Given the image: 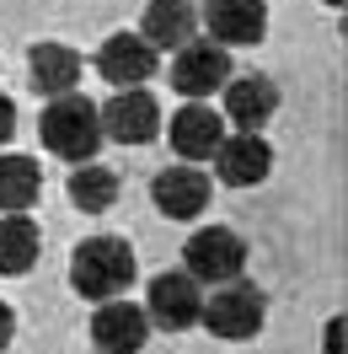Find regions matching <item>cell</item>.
Instances as JSON below:
<instances>
[{
    "label": "cell",
    "instance_id": "2",
    "mask_svg": "<svg viewBox=\"0 0 348 354\" xmlns=\"http://www.w3.org/2000/svg\"><path fill=\"white\" fill-rule=\"evenodd\" d=\"M134 247L124 236H86V242L75 247V258H70V285L81 301H113V295H124L134 285Z\"/></svg>",
    "mask_w": 348,
    "mask_h": 354
},
{
    "label": "cell",
    "instance_id": "22",
    "mask_svg": "<svg viewBox=\"0 0 348 354\" xmlns=\"http://www.w3.org/2000/svg\"><path fill=\"white\" fill-rule=\"evenodd\" d=\"M327 354H343V317L327 322Z\"/></svg>",
    "mask_w": 348,
    "mask_h": 354
},
{
    "label": "cell",
    "instance_id": "15",
    "mask_svg": "<svg viewBox=\"0 0 348 354\" xmlns=\"http://www.w3.org/2000/svg\"><path fill=\"white\" fill-rule=\"evenodd\" d=\"M198 32V6L193 0H151L139 17V38L151 48H182Z\"/></svg>",
    "mask_w": 348,
    "mask_h": 354
},
{
    "label": "cell",
    "instance_id": "9",
    "mask_svg": "<svg viewBox=\"0 0 348 354\" xmlns=\"http://www.w3.org/2000/svg\"><path fill=\"white\" fill-rule=\"evenodd\" d=\"M91 344H97V354H139L145 344H151V317H145V306H134V301H124V295L97 301Z\"/></svg>",
    "mask_w": 348,
    "mask_h": 354
},
{
    "label": "cell",
    "instance_id": "5",
    "mask_svg": "<svg viewBox=\"0 0 348 354\" xmlns=\"http://www.w3.org/2000/svg\"><path fill=\"white\" fill-rule=\"evenodd\" d=\"M172 86L188 102H209L236 70H231V48H220L215 38H188L182 48H172Z\"/></svg>",
    "mask_w": 348,
    "mask_h": 354
},
{
    "label": "cell",
    "instance_id": "19",
    "mask_svg": "<svg viewBox=\"0 0 348 354\" xmlns=\"http://www.w3.org/2000/svg\"><path fill=\"white\" fill-rule=\"evenodd\" d=\"M44 194V172L32 156H0V209L17 215V209H32V199Z\"/></svg>",
    "mask_w": 348,
    "mask_h": 354
},
{
    "label": "cell",
    "instance_id": "12",
    "mask_svg": "<svg viewBox=\"0 0 348 354\" xmlns=\"http://www.w3.org/2000/svg\"><path fill=\"white\" fill-rule=\"evenodd\" d=\"M155 65H161V48H151L139 32H113L97 48V75L113 81V86H139V81L155 75Z\"/></svg>",
    "mask_w": 348,
    "mask_h": 354
},
{
    "label": "cell",
    "instance_id": "7",
    "mask_svg": "<svg viewBox=\"0 0 348 354\" xmlns=\"http://www.w3.org/2000/svg\"><path fill=\"white\" fill-rule=\"evenodd\" d=\"M215 172L225 188H258V183H268V172H273V145L262 140V129H236L225 134L215 145Z\"/></svg>",
    "mask_w": 348,
    "mask_h": 354
},
{
    "label": "cell",
    "instance_id": "10",
    "mask_svg": "<svg viewBox=\"0 0 348 354\" xmlns=\"http://www.w3.org/2000/svg\"><path fill=\"white\" fill-rule=\"evenodd\" d=\"M204 32L220 48H252L268 38V6L262 0H204Z\"/></svg>",
    "mask_w": 348,
    "mask_h": 354
},
{
    "label": "cell",
    "instance_id": "8",
    "mask_svg": "<svg viewBox=\"0 0 348 354\" xmlns=\"http://www.w3.org/2000/svg\"><path fill=\"white\" fill-rule=\"evenodd\" d=\"M198 306H204V285H198L188 268H177V274H155V279H151V301H145L151 328L188 333L198 322Z\"/></svg>",
    "mask_w": 348,
    "mask_h": 354
},
{
    "label": "cell",
    "instance_id": "18",
    "mask_svg": "<svg viewBox=\"0 0 348 354\" xmlns=\"http://www.w3.org/2000/svg\"><path fill=\"white\" fill-rule=\"evenodd\" d=\"M113 199H118V172L97 167V161H75V172H70V204L81 215H102V209H113Z\"/></svg>",
    "mask_w": 348,
    "mask_h": 354
},
{
    "label": "cell",
    "instance_id": "13",
    "mask_svg": "<svg viewBox=\"0 0 348 354\" xmlns=\"http://www.w3.org/2000/svg\"><path fill=\"white\" fill-rule=\"evenodd\" d=\"M166 134H172V151L182 156V161H209L215 145L225 140V118H220L209 102H182V108L172 113Z\"/></svg>",
    "mask_w": 348,
    "mask_h": 354
},
{
    "label": "cell",
    "instance_id": "17",
    "mask_svg": "<svg viewBox=\"0 0 348 354\" xmlns=\"http://www.w3.org/2000/svg\"><path fill=\"white\" fill-rule=\"evenodd\" d=\"M38 252H44V231L27 221L22 209L17 215H0V274H27V268L38 263Z\"/></svg>",
    "mask_w": 348,
    "mask_h": 354
},
{
    "label": "cell",
    "instance_id": "6",
    "mask_svg": "<svg viewBox=\"0 0 348 354\" xmlns=\"http://www.w3.org/2000/svg\"><path fill=\"white\" fill-rule=\"evenodd\" d=\"M97 118H102V134L118 145H151L161 134V108L145 86H113V97L97 108Z\"/></svg>",
    "mask_w": 348,
    "mask_h": 354
},
{
    "label": "cell",
    "instance_id": "20",
    "mask_svg": "<svg viewBox=\"0 0 348 354\" xmlns=\"http://www.w3.org/2000/svg\"><path fill=\"white\" fill-rule=\"evenodd\" d=\"M11 134H17V102H11L6 91H0V151L11 145Z\"/></svg>",
    "mask_w": 348,
    "mask_h": 354
},
{
    "label": "cell",
    "instance_id": "14",
    "mask_svg": "<svg viewBox=\"0 0 348 354\" xmlns=\"http://www.w3.org/2000/svg\"><path fill=\"white\" fill-rule=\"evenodd\" d=\"M220 91H225V113H220V118L236 124V129H262V124L279 113V86H273L268 75H258V70H252V75H231Z\"/></svg>",
    "mask_w": 348,
    "mask_h": 354
},
{
    "label": "cell",
    "instance_id": "4",
    "mask_svg": "<svg viewBox=\"0 0 348 354\" xmlns=\"http://www.w3.org/2000/svg\"><path fill=\"white\" fill-rule=\"evenodd\" d=\"M182 268L193 274L198 285L241 279V268H246V242H241L231 225H204V231H193L188 247H182Z\"/></svg>",
    "mask_w": 348,
    "mask_h": 354
},
{
    "label": "cell",
    "instance_id": "3",
    "mask_svg": "<svg viewBox=\"0 0 348 354\" xmlns=\"http://www.w3.org/2000/svg\"><path fill=\"white\" fill-rule=\"evenodd\" d=\"M198 322L225 338V344H252L268 322V295L258 285H241V279H225V285L198 306Z\"/></svg>",
    "mask_w": 348,
    "mask_h": 354
},
{
    "label": "cell",
    "instance_id": "16",
    "mask_svg": "<svg viewBox=\"0 0 348 354\" xmlns=\"http://www.w3.org/2000/svg\"><path fill=\"white\" fill-rule=\"evenodd\" d=\"M81 70H86V59H81V54H75L70 44H38L32 54H27V75H32V86L44 91V97L75 91Z\"/></svg>",
    "mask_w": 348,
    "mask_h": 354
},
{
    "label": "cell",
    "instance_id": "11",
    "mask_svg": "<svg viewBox=\"0 0 348 354\" xmlns=\"http://www.w3.org/2000/svg\"><path fill=\"white\" fill-rule=\"evenodd\" d=\"M209 194H215V183L198 172V167H166L151 183V199L166 221H198L209 209Z\"/></svg>",
    "mask_w": 348,
    "mask_h": 354
},
{
    "label": "cell",
    "instance_id": "21",
    "mask_svg": "<svg viewBox=\"0 0 348 354\" xmlns=\"http://www.w3.org/2000/svg\"><path fill=\"white\" fill-rule=\"evenodd\" d=\"M11 338H17V317H11V306H6V301H0V349H6V344H11Z\"/></svg>",
    "mask_w": 348,
    "mask_h": 354
},
{
    "label": "cell",
    "instance_id": "23",
    "mask_svg": "<svg viewBox=\"0 0 348 354\" xmlns=\"http://www.w3.org/2000/svg\"><path fill=\"white\" fill-rule=\"evenodd\" d=\"M327 6H343V0H327Z\"/></svg>",
    "mask_w": 348,
    "mask_h": 354
},
{
    "label": "cell",
    "instance_id": "1",
    "mask_svg": "<svg viewBox=\"0 0 348 354\" xmlns=\"http://www.w3.org/2000/svg\"><path fill=\"white\" fill-rule=\"evenodd\" d=\"M38 134H44L48 156H59V161H97L102 151V118H97V102L81 97V91H59V97H48L44 118H38Z\"/></svg>",
    "mask_w": 348,
    "mask_h": 354
}]
</instances>
